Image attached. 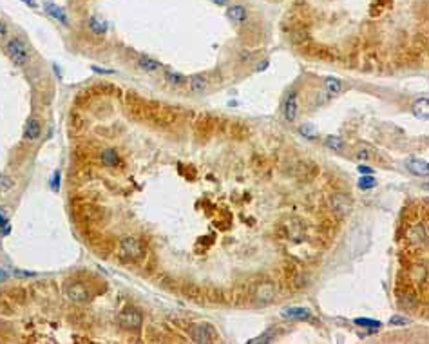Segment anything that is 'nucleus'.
<instances>
[{
  "label": "nucleus",
  "instance_id": "1",
  "mask_svg": "<svg viewBox=\"0 0 429 344\" xmlns=\"http://www.w3.org/2000/svg\"><path fill=\"white\" fill-rule=\"evenodd\" d=\"M118 246H120V255L123 259L141 261L147 255V246L136 235H123L120 239V243H118Z\"/></svg>",
  "mask_w": 429,
  "mask_h": 344
},
{
  "label": "nucleus",
  "instance_id": "2",
  "mask_svg": "<svg viewBox=\"0 0 429 344\" xmlns=\"http://www.w3.org/2000/svg\"><path fill=\"white\" fill-rule=\"evenodd\" d=\"M5 53L9 55V58L15 62L16 65H25L29 64V58H31V53L27 49V44H25L22 38H9V40L5 42Z\"/></svg>",
  "mask_w": 429,
  "mask_h": 344
},
{
  "label": "nucleus",
  "instance_id": "3",
  "mask_svg": "<svg viewBox=\"0 0 429 344\" xmlns=\"http://www.w3.org/2000/svg\"><path fill=\"white\" fill-rule=\"evenodd\" d=\"M329 209H331V212H333V216L337 220H344L353 210V198L344 194V192H335L329 198Z\"/></svg>",
  "mask_w": 429,
  "mask_h": 344
},
{
  "label": "nucleus",
  "instance_id": "4",
  "mask_svg": "<svg viewBox=\"0 0 429 344\" xmlns=\"http://www.w3.org/2000/svg\"><path fill=\"white\" fill-rule=\"evenodd\" d=\"M118 323H120L121 328L125 330H130V332H136V330L141 328V324H143V315L138 308L134 306H127L120 312L118 315Z\"/></svg>",
  "mask_w": 429,
  "mask_h": 344
},
{
  "label": "nucleus",
  "instance_id": "5",
  "mask_svg": "<svg viewBox=\"0 0 429 344\" xmlns=\"http://www.w3.org/2000/svg\"><path fill=\"white\" fill-rule=\"evenodd\" d=\"M190 337L196 341V343H214L217 339V332L212 324L209 323H198L192 324L189 328Z\"/></svg>",
  "mask_w": 429,
  "mask_h": 344
},
{
  "label": "nucleus",
  "instance_id": "6",
  "mask_svg": "<svg viewBox=\"0 0 429 344\" xmlns=\"http://www.w3.org/2000/svg\"><path fill=\"white\" fill-rule=\"evenodd\" d=\"M297 115H299V95L295 89H290L283 102V118L288 123H294L297 120Z\"/></svg>",
  "mask_w": 429,
  "mask_h": 344
},
{
  "label": "nucleus",
  "instance_id": "7",
  "mask_svg": "<svg viewBox=\"0 0 429 344\" xmlns=\"http://www.w3.org/2000/svg\"><path fill=\"white\" fill-rule=\"evenodd\" d=\"M65 297L73 303H87L89 301V288L85 284L78 283V281H71V283L65 284Z\"/></svg>",
  "mask_w": 429,
  "mask_h": 344
},
{
  "label": "nucleus",
  "instance_id": "8",
  "mask_svg": "<svg viewBox=\"0 0 429 344\" xmlns=\"http://www.w3.org/2000/svg\"><path fill=\"white\" fill-rule=\"evenodd\" d=\"M275 295H277V288H275L274 283H261L255 286V292H254V299L255 303L259 304H270L275 301Z\"/></svg>",
  "mask_w": 429,
  "mask_h": 344
},
{
  "label": "nucleus",
  "instance_id": "9",
  "mask_svg": "<svg viewBox=\"0 0 429 344\" xmlns=\"http://www.w3.org/2000/svg\"><path fill=\"white\" fill-rule=\"evenodd\" d=\"M408 241L411 246H424L428 243V229H426V225L419 223L411 227L408 232Z\"/></svg>",
  "mask_w": 429,
  "mask_h": 344
},
{
  "label": "nucleus",
  "instance_id": "10",
  "mask_svg": "<svg viewBox=\"0 0 429 344\" xmlns=\"http://www.w3.org/2000/svg\"><path fill=\"white\" fill-rule=\"evenodd\" d=\"M406 169L411 172V174L415 176H422V178H426V176L429 174V163L428 160H422V158H408L406 160Z\"/></svg>",
  "mask_w": 429,
  "mask_h": 344
},
{
  "label": "nucleus",
  "instance_id": "11",
  "mask_svg": "<svg viewBox=\"0 0 429 344\" xmlns=\"http://www.w3.org/2000/svg\"><path fill=\"white\" fill-rule=\"evenodd\" d=\"M42 134V123L38 118H35V116H31L29 120L25 121V129H24V138L25 140H29V141H35L38 140Z\"/></svg>",
  "mask_w": 429,
  "mask_h": 344
},
{
  "label": "nucleus",
  "instance_id": "12",
  "mask_svg": "<svg viewBox=\"0 0 429 344\" xmlns=\"http://www.w3.org/2000/svg\"><path fill=\"white\" fill-rule=\"evenodd\" d=\"M346 87L348 85L344 84L342 80H339V78H333V76H328L324 80V93L329 96V98H335L337 95H340L342 91H346Z\"/></svg>",
  "mask_w": 429,
  "mask_h": 344
},
{
  "label": "nucleus",
  "instance_id": "13",
  "mask_svg": "<svg viewBox=\"0 0 429 344\" xmlns=\"http://www.w3.org/2000/svg\"><path fill=\"white\" fill-rule=\"evenodd\" d=\"M100 161H102V165H105V167H110V169H112V167H120V165H121L120 154H118L114 149H109V147H107V149H102Z\"/></svg>",
  "mask_w": 429,
  "mask_h": 344
},
{
  "label": "nucleus",
  "instance_id": "14",
  "mask_svg": "<svg viewBox=\"0 0 429 344\" xmlns=\"http://www.w3.org/2000/svg\"><path fill=\"white\" fill-rule=\"evenodd\" d=\"M281 315L285 319H310L312 317V312L308 308H301V306H290V308H285L281 312Z\"/></svg>",
  "mask_w": 429,
  "mask_h": 344
},
{
  "label": "nucleus",
  "instance_id": "15",
  "mask_svg": "<svg viewBox=\"0 0 429 344\" xmlns=\"http://www.w3.org/2000/svg\"><path fill=\"white\" fill-rule=\"evenodd\" d=\"M226 15H228V18L234 22V24H245V22L248 20V11L239 4L230 5L228 11H226Z\"/></svg>",
  "mask_w": 429,
  "mask_h": 344
},
{
  "label": "nucleus",
  "instance_id": "16",
  "mask_svg": "<svg viewBox=\"0 0 429 344\" xmlns=\"http://www.w3.org/2000/svg\"><path fill=\"white\" fill-rule=\"evenodd\" d=\"M411 111L417 118H422V120H428L429 118V102L428 96H422V98H417L411 105Z\"/></svg>",
  "mask_w": 429,
  "mask_h": 344
},
{
  "label": "nucleus",
  "instance_id": "17",
  "mask_svg": "<svg viewBox=\"0 0 429 344\" xmlns=\"http://www.w3.org/2000/svg\"><path fill=\"white\" fill-rule=\"evenodd\" d=\"M44 9H45V13H47L49 16H53L55 20L62 22L64 25L69 24V20H67V15H65V11L62 9V7H58L56 4H51V2H47V4H44Z\"/></svg>",
  "mask_w": 429,
  "mask_h": 344
},
{
  "label": "nucleus",
  "instance_id": "18",
  "mask_svg": "<svg viewBox=\"0 0 429 344\" xmlns=\"http://www.w3.org/2000/svg\"><path fill=\"white\" fill-rule=\"evenodd\" d=\"M87 27H89V31L95 33V35H104L105 31H107V22L102 20L100 16L91 15L89 20H87Z\"/></svg>",
  "mask_w": 429,
  "mask_h": 344
},
{
  "label": "nucleus",
  "instance_id": "19",
  "mask_svg": "<svg viewBox=\"0 0 429 344\" xmlns=\"http://www.w3.org/2000/svg\"><path fill=\"white\" fill-rule=\"evenodd\" d=\"M189 85H190V91H192V93H198V95L207 91V80H205V78H203L201 75L190 76Z\"/></svg>",
  "mask_w": 429,
  "mask_h": 344
},
{
  "label": "nucleus",
  "instance_id": "20",
  "mask_svg": "<svg viewBox=\"0 0 429 344\" xmlns=\"http://www.w3.org/2000/svg\"><path fill=\"white\" fill-rule=\"evenodd\" d=\"M324 147L329 150H335V152H340V150L344 149V140L339 138V136H326Z\"/></svg>",
  "mask_w": 429,
  "mask_h": 344
},
{
  "label": "nucleus",
  "instance_id": "21",
  "mask_svg": "<svg viewBox=\"0 0 429 344\" xmlns=\"http://www.w3.org/2000/svg\"><path fill=\"white\" fill-rule=\"evenodd\" d=\"M165 80H167V84L170 85H174V87H181V85H185L187 82H189V78L183 75H180V73H165Z\"/></svg>",
  "mask_w": 429,
  "mask_h": 344
},
{
  "label": "nucleus",
  "instance_id": "22",
  "mask_svg": "<svg viewBox=\"0 0 429 344\" xmlns=\"http://www.w3.org/2000/svg\"><path fill=\"white\" fill-rule=\"evenodd\" d=\"M138 64H140L141 69H145L147 73H154V71L161 69V64H160V62L152 60V58H149V56H141L140 60H138Z\"/></svg>",
  "mask_w": 429,
  "mask_h": 344
},
{
  "label": "nucleus",
  "instance_id": "23",
  "mask_svg": "<svg viewBox=\"0 0 429 344\" xmlns=\"http://www.w3.org/2000/svg\"><path fill=\"white\" fill-rule=\"evenodd\" d=\"M353 156H355V160H359V161H371L375 158V152L371 149H368V147H362V145H360V147L355 149Z\"/></svg>",
  "mask_w": 429,
  "mask_h": 344
},
{
  "label": "nucleus",
  "instance_id": "24",
  "mask_svg": "<svg viewBox=\"0 0 429 344\" xmlns=\"http://www.w3.org/2000/svg\"><path fill=\"white\" fill-rule=\"evenodd\" d=\"M411 275H413V279H417V281L428 279V268H426V264H415L413 270H411Z\"/></svg>",
  "mask_w": 429,
  "mask_h": 344
},
{
  "label": "nucleus",
  "instance_id": "25",
  "mask_svg": "<svg viewBox=\"0 0 429 344\" xmlns=\"http://www.w3.org/2000/svg\"><path fill=\"white\" fill-rule=\"evenodd\" d=\"M375 185H377V180H375L373 176L371 174H366V176H362V178H360L359 180V187L362 190H369V189H373Z\"/></svg>",
  "mask_w": 429,
  "mask_h": 344
},
{
  "label": "nucleus",
  "instance_id": "26",
  "mask_svg": "<svg viewBox=\"0 0 429 344\" xmlns=\"http://www.w3.org/2000/svg\"><path fill=\"white\" fill-rule=\"evenodd\" d=\"M13 185H15L13 178H9V176H5V174H0V194L11 190L13 189Z\"/></svg>",
  "mask_w": 429,
  "mask_h": 344
},
{
  "label": "nucleus",
  "instance_id": "27",
  "mask_svg": "<svg viewBox=\"0 0 429 344\" xmlns=\"http://www.w3.org/2000/svg\"><path fill=\"white\" fill-rule=\"evenodd\" d=\"M299 130H301V134L305 136V138H308V140H315V138H317V130H315L314 125H303Z\"/></svg>",
  "mask_w": 429,
  "mask_h": 344
},
{
  "label": "nucleus",
  "instance_id": "28",
  "mask_svg": "<svg viewBox=\"0 0 429 344\" xmlns=\"http://www.w3.org/2000/svg\"><path fill=\"white\" fill-rule=\"evenodd\" d=\"M355 324H359V326H366V328H379L380 323L375 319H364V317H359V319H355Z\"/></svg>",
  "mask_w": 429,
  "mask_h": 344
},
{
  "label": "nucleus",
  "instance_id": "29",
  "mask_svg": "<svg viewBox=\"0 0 429 344\" xmlns=\"http://www.w3.org/2000/svg\"><path fill=\"white\" fill-rule=\"evenodd\" d=\"M275 339V334H274V330H270V332H266L265 335H261V337H257V339H252L250 343L252 344H259V343H272V341Z\"/></svg>",
  "mask_w": 429,
  "mask_h": 344
},
{
  "label": "nucleus",
  "instance_id": "30",
  "mask_svg": "<svg viewBox=\"0 0 429 344\" xmlns=\"http://www.w3.org/2000/svg\"><path fill=\"white\" fill-rule=\"evenodd\" d=\"M400 303H402V306H408V308H415V306H417V297H415V295H411V294H406L404 297H402V299H400Z\"/></svg>",
  "mask_w": 429,
  "mask_h": 344
},
{
  "label": "nucleus",
  "instance_id": "31",
  "mask_svg": "<svg viewBox=\"0 0 429 344\" xmlns=\"http://www.w3.org/2000/svg\"><path fill=\"white\" fill-rule=\"evenodd\" d=\"M408 323H409V319L404 317V315H393V317L389 319V324H395V326H406Z\"/></svg>",
  "mask_w": 429,
  "mask_h": 344
},
{
  "label": "nucleus",
  "instance_id": "32",
  "mask_svg": "<svg viewBox=\"0 0 429 344\" xmlns=\"http://www.w3.org/2000/svg\"><path fill=\"white\" fill-rule=\"evenodd\" d=\"M13 275H16V277H33V275H36V274H35V272H27V270L15 268V270H13Z\"/></svg>",
  "mask_w": 429,
  "mask_h": 344
},
{
  "label": "nucleus",
  "instance_id": "33",
  "mask_svg": "<svg viewBox=\"0 0 429 344\" xmlns=\"http://www.w3.org/2000/svg\"><path fill=\"white\" fill-rule=\"evenodd\" d=\"M359 172L360 174H373V169H371V167H366V165H360L359 167Z\"/></svg>",
  "mask_w": 429,
  "mask_h": 344
},
{
  "label": "nucleus",
  "instance_id": "34",
  "mask_svg": "<svg viewBox=\"0 0 429 344\" xmlns=\"http://www.w3.org/2000/svg\"><path fill=\"white\" fill-rule=\"evenodd\" d=\"M5 35H7V25H5V22L0 20V38H4Z\"/></svg>",
  "mask_w": 429,
  "mask_h": 344
},
{
  "label": "nucleus",
  "instance_id": "35",
  "mask_svg": "<svg viewBox=\"0 0 429 344\" xmlns=\"http://www.w3.org/2000/svg\"><path fill=\"white\" fill-rule=\"evenodd\" d=\"M7 277H9V274H7V270L0 268V283H4V281H7Z\"/></svg>",
  "mask_w": 429,
  "mask_h": 344
},
{
  "label": "nucleus",
  "instance_id": "36",
  "mask_svg": "<svg viewBox=\"0 0 429 344\" xmlns=\"http://www.w3.org/2000/svg\"><path fill=\"white\" fill-rule=\"evenodd\" d=\"M93 71H95V73H98V75H109V73H112V71L100 69V67H96V65H93Z\"/></svg>",
  "mask_w": 429,
  "mask_h": 344
},
{
  "label": "nucleus",
  "instance_id": "37",
  "mask_svg": "<svg viewBox=\"0 0 429 344\" xmlns=\"http://www.w3.org/2000/svg\"><path fill=\"white\" fill-rule=\"evenodd\" d=\"M5 212H4V209L0 210V227H5V225H7V220H5Z\"/></svg>",
  "mask_w": 429,
  "mask_h": 344
},
{
  "label": "nucleus",
  "instance_id": "38",
  "mask_svg": "<svg viewBox=\"0 0 429 344\" xmlns=\"http://www.w3.org/2000/svg\"><path fill=\"white\" fill-rule=\"evenodd\" d=\"M212 2H214V4H217V5H226L230 0H212Z\"/></svg>",
  "mask_w": 429,
  "mask_h": 344
},
{
  "label": "nucleus",
  "instance_id": "39",
  "mask_svg": "<svg viewBox=\"0 0 429 344\" xmlns=\"http://www.w3.org/2000/svg\"><path fill=\"white\" fill-rule=\"evenodd\" d=\"M22 2H24V4H27V5H31V7H36L35 0H22Z\"/></svg>",
  "mask_w": 429,
  "mask_h": 344
}]
</instances>
